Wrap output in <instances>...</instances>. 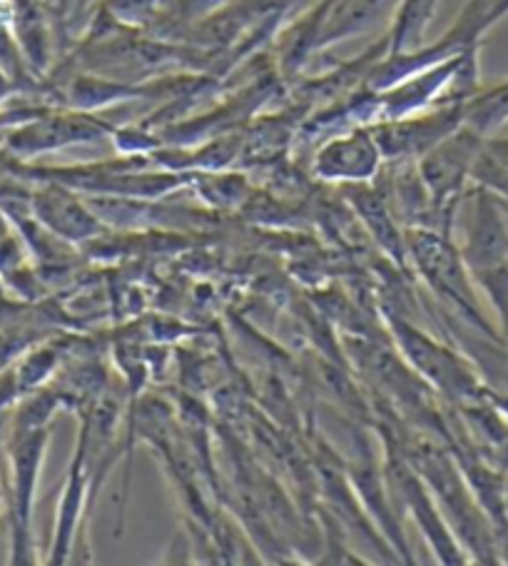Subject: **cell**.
Masks as SVG:
<instances>
[{"label": "cell", "mask_w": 508, "mask_h": 566, "mask_svg": "<svg viewBox=\"0 0 508 566\" xmlns=\"http://www.w3.org/2000/svg\"><path fill=\"white\" fill-rule=\"evenodd\" d=\"M412 252L419 268L424 272V277L428 280V285L444 300L452 302L454 310L468 325L484 332L488 337L501 339L498 329L486 319L481 305H478L472 272H468L462 252L452 242L442 235H434V232H414Z\"/></svg>", "instance_id": "cell-1"}, {"label": "cell", "mask_w": 508, "mask_h": 566, "mask_svg": "<svg viewBox=\"0 0 508 566\" xmlns=\"http://www.w3.org/2000/svg\"><path fill=\"white\" fill-rule=\"evenodd\" d=\"M45 447V427H13L6 439V454L8 462H11V482H8L11 492H8V500H11L13 562H28V556H31V514Z\"/></svg>", "instance_id": "cell-2"}, {"label": "cell", "mask_w": 508, "mask_h": 566, "mask_svg": "<svg viewBox=\"0 0 508 566\" xmlns=\"http://www.w3.org/2000/svg\"><path fill=\"white\" fill-rule=\"evenodd\" d=\"M464 103L466 101H446L438 103L432 113H412L404 118L379 120L369 125L371 135L379 145L384 160L412 163L426 155L434 145L442 143L446 135L464 125Z\"/></svg>", "instance_id": "cell-3"}, {"label": "cell", "mask_w": 508, "mask_h": 566, "mask_svg": "<svg viewBox=\"0 0 508 566\" xmlns=\"http://www.w3.org/2000/svg\"><path fill=\"white\" fill-rule=\"evenodd\" d=\"M481 148L484 135L462 125L416 160L419 178H422L434 208H456L464 195V185L472 180L474 163Z\"/></svg>", "instance_id": "cell-4"}, {"label": "cell", "mask_w": 508, "mask_h": 566, "mask_svg": "<svg viewBox=\"0 0 508 566\" xmlns=\"http://www.w3.org/2000/svg\"><path fill=\"white\" fill-rule=\"evenodd\" d=\"M110 128L85 113H41L31 118H15L3 130V150L15 158L51 153L73 143L105 138Z\"/></svg>", "instance_id": "cell-5"}, {"label": "cell", "mask_w": 508, "mask_h": 566, "mask_svg": "<svg viewBox=\"0 0 508 566\" xmlns=\"http://www.w3.org/2000/svg\"><path fill=\"white\" fill-rule=\"evenodd\" d=\"M468 202L472 210L464 222V245L458 252L474 277L508 265V205L481 185L468 192Z\"/></svg>", "instance_id": "cell-6"}, {"label": "cell", "mask_w": 508, "mask_h": 566, "mask_svg": "<svg viewBox=\"0 0 508 566\" xmlns=\"http://www.w3.org/2000/svg\"><path fill=\"white\" fill-rule=\"evenodd\" d=\"M381 160H384V155L371 135V128L361 125V128L321 145L315 158V172L325 180L367 182L377 175Z\"/></svg>", "instance_id": "cell-7"}, {"label": "cell", "mask_w": 508, "mask_h": 566, "mask_svg": "<svg viewBox=\"0 0 508 566\" xmlns=\"http://www.w3.org/2000/svg\"><path fill=\"white\" fill-rule=\"evenodd\" d=\"M399 339L412 357V363L422 373L434 379V382L446 389L452 397H472L478 392V379L474 369H468L464 359H458L454 353H448L442 345H436L422 332H416L406 325H396Z\"/></svg>", "instance_id": "cell-8"}, {"label": "cell", "mask_w": 508, "mask_h": 566, "mask_svg": "<svg viewBox=\"0 0 508 566\" xmlns=\"http://www.w3.org/2000/svg\"><path fill=\"white\" fill-rule=\"evenodd\" d=\"M402 3L404 0H327L315 48H325L371 31L374 25L399 13Z\"/></svg>", "instance_id": "cell-9"}, {"label": "cell", "mask_w": 508, "mask_h": 566, "mask_svg": "<svg viewBox=\"0 0 508 566\" xmlns=\"http://www.w3.org/2000/svg\"><path fill=\"white\" fill-rule=\"evenodd\" d=\"M33 212L35 218L45 222L53 232H61V235L75 238L83 235L85 224L91 222L85 210L77 205L71 192H65L57 185H47V188L33 192Z\"/></svg>", "instance_id": "cell-10"}, {"label": "cell", "mask_w": 508, "mask_h": 566, "mask_svg": "<svg viewBox=\"0 0 508 566\" xmlns=\"http://www.w3.org/2000/svg\"><path fill=\"white\" fill-rule=\"evenodd\" d=\"M508 120V81L478 91L464 103V125L481 133L484 138L491 135L498 125Z\"/></svg>", "instance_id": "cell-11"}, {"label": "cell", "mask_w": 508, "mask_h": 566, "mask_svg": "<svg viewBox=\"0 0 508 566\" xmlns=\"http://www.w3.org/2000/svg\"><path fill=\"white\" fill-rule=\"evenodd\" d=\"M466 345L468 357L474 359L478 373H481L488 382L508 395V347L496 337H462Z\"/></svg>", "instance_id": "cell-12"}, {"label": "cell", "mask_w": 508, "mask_h": 566, "mask_svg": "<svg viewBox=\"0 0 508 566\" xmlns=\"http://www.w3.org/2000/svg\"><path fill=\"white\" fill-rule=\"evenodd\" d=\"M484 150L491 155L496 163H501L508 168V138H484Z\"/></svg>", "instance_id": "cell-13"}, {"label": "cell", "mask_w": 508, "mask_h": 566, "mask_svg": "<svg viewBox=\"0 0 508 566\" xmlns=\"http://www.w3.org/2000/svg\"><path fill=\"white\" fill-rule=\"evenodd\" d=\"M504 15H508V0H494L491 13H488V28L501 21Z\"/></svg>", "instance_id": "cell-14"}, {"label": "cell", "mask_w": 508, "mask_h": 566, "mask_svg": "<svg viewBox=\"0 0 508 566\" xmlns=\"http://www.w3.org/2000/svg\"><path fill=\"white\" fill-rule=\"evenodd\" d=\"M77 3H81V8H85L87 3H93V0H77Z\"/></svg>", "instance_id": "cell-15"}]
</instances>
